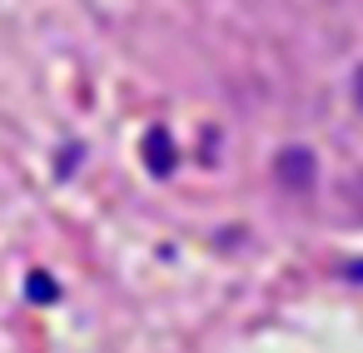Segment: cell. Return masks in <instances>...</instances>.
<instances>
[{
  "instance_id": "1",
  "label": "cell",
  "mask_w": 363,
  "mask_h": 353,
  "mask_svg": "<svg viewBox=\"0 0 363 353\" xmlns=\"http://www.w3.org/2000/svg\"><path fill=\"white\" fill-rule=\"evenodd\" d=\"M279 169H284L294 184H303V179H308V155H303V150H294V155H284V164H279Z\"/></svg>"
},
{
  "instance_id": "2",
  "label": "cell",
  "mask_w": 363,
  "mask_h": 353,
  "mask_svg": "<svg viewBox=\"0 0 363 353\" xmlns=\"http://www.w3.org/2000/svg\"><path fill=\"white\" fill-rule=\"evenodd\" d=\"M353 95H358V105H363V70H358V80H353Z\"/></svg>"
}]
</instances>
